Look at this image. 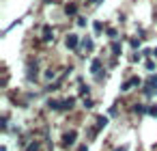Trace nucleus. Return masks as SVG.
Here are the masks:
<instances>
[{"label":"nucleus","instance_id":"obj_5","mask_svg":"<svg viewBox=\"0 0 157 151\" xmlns=\"http://www.w3.org/2000/svg\"><path fill=\"white\" fill-rule=\"evenodd\" d=\"M73 140H75V132H69V134L65 136V145H71Z\"/></svg>","mask_w":157,"mask_h":151},{"label":"nucleus","instance_id":"obj_8","mask_svg":"<svg viewBox=\"0 0 157 151\" xmlns=\"http://www.w3.org/2000/svg\"><path fill=\"white\" fill-rule=\"evenodd\" d=\"M99 67H101V63H99V61H93V71H95V74L99 71Z\"/></svg>","mask_w":157,"mask_h":151},{"label":"nucleus","instance_id":"obj_2","mask_svg":"<svg viewBox=\"0 0 157 151\" xmlns=\"http://www.w3.org/2000/svg\"><path fill=\"white\" fill-rule=\"evenodd\" d=\"M65 43H67V48H71V50H73V48L78 46V35H69V37L65 39Z\"/></svg>","mask_w":157,"mask_h":151},{"label":"nucleus","instance_id":"obj_4","mask_svg":"<svg viewBox=\"0 0 157 151\" xmlns=\"http://www.w3.org/2000/svg\"><path fill=\"white\" fill-rule=\"evenodd\" d=\"M73 104H75V99H73V97H69V99H65V101L60 104V108H73Z\"/></svg>","mask_w":157,"mask_h":151},{"label":"nucleus","instance_id":"obj_14","mask_svg":"<svg viewBox=\"0 0 157 151\" xmlns=\"http://www.w3.org/2000/svg\"><path fill=\"white\" fill-rule=\"evenodd\" d=\"M153 54H155V56H157V48H155V50H153Z\"/></svg>","mask_w":157,"mask_h":151},{"label":"nucleus","instance_id":"obj_3","mask_svg":"<svg viewBox=\"0 0 157 151\" xmlns=\"http://www.w3.org/2000/svg\"><path fill=\"white\" fill-rule=\"evenodd\" d=\"M140 84V78H131V80H127L125 84H123V91H129L131 86H138Z\"/></svg>","mask_w":157,"mask_h":151},{"label":"nucleus","instance_id":"obj_1","mask_svg":"<svg viewBox=\"0 0 157 151\" xmlns=\"http://www.w3.org/2000/svg\"><path fill=\"white\" fill-rule=\"evenodd\" d=\"M157 93V76H151L146 82V95H155Z\"/></svg>","mask_w":157,"mask_h":151},{"label":"nucleus","instance_id":"obj_12","mask_svg":"<svg viewBox=\"0 0 157 151\" xmlns=\"http://www.w3.org/2000/svg\"><path fill=\"white\" fill-rule=\"evenodd\" d=\"M148 112H151L153 117H157V106H153V108H148Z\"/></svg>","mask_w":157,"mask_h":151},{"label":"nucleus","instance_id":"obj_6","mask_svg":"<svg viewBox=\"0 0 157 151\" xmlns=\"http://www.w3.org/2000/svg\"><path fill=\"white\" fill-rule=\"evenodd\" d=\"M43 39H45V41H50V39H52V30H50V26H45V28H43Z\"/></svg>","mask_w":157,"mask_h":151},{"label":"nucleus","instance_id":"obj_10","mask_svg":"<svg viewBox=\"0 0 157 151\" xmlns=\"http://www.w3.org/2000/svg\"><path fill=\"white\" fill-rule=\"evenodd\" d=\"M112 52H114V54H121V46L114 43V46H112Z\"/></svg>","mask_w":157,"mask_h":151},{"label":"nucleus","instance_id":"obj_13","mask_svg":"<svg viewBox=\"0 0 157 151\" xmlns=\"http://www.w3.org/2000/svg\"><path fill=\"white\" fill-rule=\"evenodd\" d=\"M116 151H127V147H121V149H116Z\"/></svg>","mask_w":157,"mask_h":151},{"label":"nucleus","instance_id":"obj_11","mask_svg":"<svg viewBox=\"0 0 157 151\" xmlns=\"http://www.w3.org/2000/svg\"><path fill=\"white\" fill-rule=\"evenodd\" d=\"M37 149H39V147H37V142H33V145H28V149H26V151H37Z\"/></svg>","mask_w":157,"mask_h":151},{"label":"nucleus","instance_id":"obj_9","mask_svg":"<svg viewBox=\"0 0 157 151\" xmlns=\"http://www.w3.org/2000/svg\"><path fill=\"white\" fill-rule=\"evenodd\" d=\"M108 125V119L105 117H99V127H105Z\"/></svg>","mask_w":157,"mask_h":151},{"label":"nucleus","instance_id":"obj_7","mask_svg":"<svg viewBox=\"0 0 157 151\" xmlns=\"http://www.w3.org/2000/svg\"><path fill=\"white\" fill-rule=\"evenodd\" d=\"M82 48L84 50H93V39H84L82 41Z\"/></svg>","mask_w":157,"mask_h":151}]
</instances>
